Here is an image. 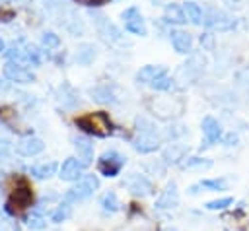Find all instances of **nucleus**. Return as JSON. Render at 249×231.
<instances>
[{"label": "nucleus", "instance_id": "obj_30", "mask_svg": "<svg viewBox=\"0 0 249 231\" xmlns=\"http://www.w3.org/2000/svg\"><path fill=\"white\" fill-rule=\"evenodd\" d=\"M154 89H160V91H165V89H169L171 87V78H167L165 74L163 76H160V78H156L152 83H150Z\"/></svg>", "mask_w": 249, "mask_h": 231}, {"label": "nucleus", "instance_id": "obj_15", "mask_svg": "<svg viewBox=\"0 0 249 231\" xmlns=\"http://www.w3.org/2000/svg\"><path fill=\"white\" fill-rule=\"evenodd\" d=\"M165 74V68L163 66H154V64H148V66H142L138 72H136V80L138 82H144V83H152L156 78L163 76Z\"/></svg>", "mask_w": 249, "mask_h": 231}, {"label": "nucleus", "instance_id": "obj_27", "mask_svg": "<svg viewBox=\"0 0 249 231\" xmlns=\"http://www.w3.org/2000/svg\"><path fill=\"white\" fill-rule=\"evenodd\" d=\"M41 43H43L47 49H56V47L60 45V37H58L56 33H53V31H47V33H43Z\"/></svg>", "mask_w": 249, "mask_h": 231}, {"label": "nucleus", "instance_id": "obj_33", "mask_svg": "<svg viewBox=\"0 0 249 231\" xmlns=\"http://www.w3.org/2000/svg\"><path fill=\"white\" fill-rule=\"evenodd\" d=\"M0 231H8V223L4 219H0Z\"/></svg>", "mask_w": 249, "mask_h": 231}, {"label": "nucleus", "instance_id": "obj_14", "mask_svg": "<svg viewBox=\"0 0 249 231\" xmlns=\"http://www.w3.org/2000/svg\"><path fill=\"white\" fill-rule=\"evenodd\" d=\"M179 204V192H177V184L175 182H169L165 186V190L160 194V198L156 200V208L158 210H171Z\"/></svg>", "mask_w": 249, "mask_h": 231}, {"label": "nucleus", "instance_id": "obj_22", "mask_svg": "<svg viewBox=\"0 0 249 231\" xmlns=\"http://www.w3.org/2000/svg\"><path fill=\"white\" fill-rule=\"evenodd\" d=\"M93 58H95V47H93V45H82V47L78 49V52H76L78 64L88 66V64L93 62Z\"/></svg>", "mask_w": 249, "mask_h": 231}, {"label": "nucleus", "instance_id": "obj_29", "mask_svg": "<svg viewBox=\"0 0 249 231\" xmlns=\"http://www.w3.org/2000/svg\"><path fill=\"white\" fill-rule=\"evenodd\" d=\"M14 200H16V204H18V208H25V206H29L31 194H29L25 188H21V190H16V194H14Z\"/></svg>", "mask_w": 249, "mask_h": 231}, {"label": "nucleus", "instance_id": "obj_24", "mask_svg": "<svg viewBox=\"0 0 249 231\" xmlns=\"http://www.w3.org/2000/svg\"><path fill=\"white\" fill-rule=\"evenodd\" d=\"M70 214H72V208H70V204L68 202H62L54 212H53V221L54 223H62V221H66L68 217H70Z\"/></svg>", "mask_w": 249, "mask_h": 231}, {"label": "nucleus", "instance_id": "obj_23", "mask_svg": "<svg viewBox=\"0 0 249 231\" xmlns=\"http://www.w3.org/2000/svg\"><path fill=\"white\" fill-rule=\"evenodd\" d=\"M58 95H60V97H58V101L62 103V107L72 109V107H76V105H78V95L74 93V89H72V87L68 89V95L64 93V87H60V89H58Z\"/></svg>", "mask_w": 249, "mask_h": 231}, {"label": "nucleus", "instance_id": "obj_12", "mask_svg": "<svg viewBox=\"0 0 249 231\" xmlns=\"http://www.w3.org/2000/svg\"><path fill=\"white\" fill-rule=\"evenodd\" d=\"M169 39H171V45H173L175 52L189 54L193 50V37H191V33H187L183 29H173L171 35H169Z\"/></svg>", "mask_w": 249, "mask_h": 231}, {"label": "nucleus", "instance_id": "obj_8", "mask_svg": "<svg viewBox=\"0 0 249 231\" xmlns=\"http://www.w3.org/2000/svg\"><path fill=\"white\" fill-rule=\"evenodd\" d=\"M4 76L10 80V82H16V83H31L35 80V76L21 64L18 62H6L4 64Z\"/></svg>", "mask_w": 249, "mask_h": 231}, {"label": "nucleus", "instance_id": "obj_7", "mask_svg": "<svg viewBox=\"0 0 249 231\" xmlns=\"http://www.w3.org/2000/svg\"><path fill=\"white\" fill-rule=\"evenodd\" d=\"M124 186H126L134 196H148V194L154 192L152 182H150L144 175H138V173H130V175L124 179Z\"/></svg>", "mask_w": 249, "mask_h": 231}, {"label": "nucleus", "instance_id": "obj_26", "mask_svg": "<svg viewBox=\"0 0 249 231\" xmlns=\"http://www.w3.org/2000/svg\"><path fill=\"white\" fill-rule=\"evenodd\" d=\"M231 204H233V198L226 196V198H218V200L208 202V204H206V210H212V212H216V210H226V208L231 206Z\"/></svg>", "mask_w": 249, "mask_h": 231}, {"label": "nucleus", "instance_id": "obj_28", "mask_svg": "<svg viewBox=\"0 0 249 231\" xmlns=\"http://www.w3.org/2000/svg\"><path fill=\"white\" fill-rule=\"evenodd\" d=\"M212 165V161L210 159H204V157H191V159H187V163H185V167L187 169H195V167H198V169H206V167H210Z\"/></svg>", "mask_w": 249, "mask_h": 231}, {"label": "nucleus", "instance_id": "obj_4", "mask_svg": "<svg viewBox=\"0 0 249 231\" xmlns=\"http://www.w3.org/2000/svg\"><path fill=\"white\" fill-rule=\"evenodd\" d=\"M124 163H126L124 155H121V153L115 151V149H109V151H105V153L99 157L97 169H99V173L105 175V177H117V175L121 173V169L124 167Z\"/></svg>", "mask_w": 249, "mask_h": 231}, {"label": "nucleus", "instance_id": "obj_2", "mask_svg": "<svg viewBox=\"0 0 249 231\" xmlns=\"http://www.w3.org/2000/svg\"><path fill=\"white\" fill-rule=\"evenodd\" d=\"M97 186H99V179L95 175H86V177L78 179L76 184L70 190H66V194L62 198L68 204H72V202H84L89 196H93V192L97 190Z\"/></svg>", "mask_w": 249, "mask_h": 231}, {"label": "nucleus", "instance_id": "obj_25", "mask_svg": "<svg viewBox=\"0 0 249 231\" xmlns=\"http://www.w3.org/2000/svg\"><path fill=\"white\" fill-rule=\"evenodd\" d=\"M25 225L29 227V229H35V231H41V229H45L47 227V221H45V217L39 214V212H33L29 217H27V221H25Z\"/></svg>", "mask_w": 249, "mask_h": 231}, {"label": "nucleus", "instance_id": "obj_9", "mask_svg": "<svg viewBox=\"0 0 249 231\" xmlns=\"http://www.w3.org/2000/svg\"><path fill=\"white\" fill-rule=\"evenodd\" d=\"M45 149V144L41 138L37 136H27V138H21L18 144H16V151L23 157H33V155H39L41 151Z\"/></svg>", "mask_w": 249, "mask_h": 231}, {"label": "nucleus", "instance_id": "obj_16", "mask_svg": "<svg viewBox=\"0 0 249 231\" xmlns=\"http://www.w3.org/2000/svg\"><path fill=\"white\" fill-rule=\"evenodd\" d=\"M198 188H206V190L218 192V190H226V188H228V182H226V179H204V181L193 184V186L189 188V194H196Z\"/></svg>", "mask_w": 249, "mask_h": 231}, {"label": "nucleus", "instance_id": "obj_19", "mask_svg": "<svg viewBox=\"0 0 249 231\" xmlns=\"http://www.w3.org/2000/svg\"><path fill=\"white\" fill-rule=\"evenodd\" d=\"M56 171V163L54 161H49V163H41V165H33L29 169V173L35 177V179H49L53 177Z\"/></svg>", "mask_w": 249, "mask_h": 231}, {"label": "nucleus", "instance_id": "obj_32", "mask_svg": "<svg viewBox=\"0 0 249 231\" xmlns=\"http://www.w3.org/2000/svg\"><path fill=\"white\" fill-rule=\"evenodd\" d=\"M235 142H237V136L235 134H228L226 136V146H233Z\"/></svg>", "mask_w": 249, "mask_h": 231}, {"label": "nucleus", "instance_id": "obj_5", "mask_svg": "<svg viewBox=\"0 0 249 231\" xmlns=\"http://www.w3.org/2000/svg\"><path fill=\"white\" fill-rule=\"evenodd\" d=\"M76 124H78L82 130H86V132H89V134H95V136H105V134L109 132V128H111L109 120H107L105 115H101V113L86 115V116L78 118Z\"/></svg>", "mask_w": 249, "mask_h": 231}, {"label": "nucleus", "instance_id": "obj_17", "mask_svg": "<svg viewBox=\"0 0 249 231\" xmlns=\"http://www.w3.org/2000/svg\"><path fill=\"white\" fill-rule=\"evenodd\" d=\"M185 153H187V146L185 144H171V146H167L163 149L161 157H163L165 163H179L185 157Z\"/></svg>", "mask_w": 249, "mask_h": 231}, {"label": "nucleus", "instance_id": "obj_20", "mask_svg": "<svg viewBox=\"0 0 249 231\" xmlns=\"http://www.w3.org/2000/svg\"><path fill=\"white\" fill-rule=\"evenodd\" d=\"M99 206H101L105 212H109V214H115V212L121 210V202H119V198H117V194H115L113 190H109V192H105V194L101 196Z\"/></svg>", "mask_w": 249, "mask_h": 231}, {"label": "nucleus", "instance_id": "obj_3", "mask_svg": "<svg viewBox=\"0 0 249 231\" xmlns=\"http://www.w3.org/2000/svg\"><path fill=\"white\" fill-rule=\"evenodd\" d=\"M202 23L208 29H216V31H230L237 25V21L230 14H226L218 8H208V12L202 14Z\"/></svg>", "mask_w": 249, "mask_h": 231}, {"label": "nucleus", "instance_id": "obj_6", "mask_svg": "<svg viewBox=\"0 0 249 231\" xmlns=\"http://www.w3.org/2000/svg\"><path fill=\"white\" fill-rule=\"evenodd\" d=\"M121 16H123V21H124V29H126L128 33L140 35V37H144V35L148 33V31H146V25H144V19H142V14H140V10H138L136 6L126 8Z\"/></svg>", "mask_w": 249, "mask_h": 231}, {"label": "nucleus", "instance_id": "obj_31", "mask_svg": "<svg viewBox=\"0 0 249 231\" xmlns=\"http://www.w3.org/2000/svg\"><path fill=\"white\" fill-rule=\"evenodd\" d=\"M228 8H233V10H237V8H243V4L247 2V0H222Z\"/></svg>", "mask_w": 249, "mask_h": 231}, {"label": "nucleus", "instance_id": "obj_1", "mask_svg": "<svg viewBox=\"0 0 249 231\" xmlns=\"http://www.w3.org/2000/svg\"><path fill=\"white\" fill-rule=\"evenodd\" d=\"M136 124H140V126H138V136L132 140V148L136 151H140V153L156 151L160 148V144H161V136L158 134L156 126L146 122L144 118H138Z\"/></svg>", "mask_w": 249, "mask_h": 231}, {"label": "nucleus", "instance_id": "obj_10", "mask_svg": "<svg viewBox=\"0 0 249 231\" xmlns=\"http://www.w3.org/2000/svg\"><path fill=\"white\" fill-rule=\"evenodd\" d=\"M202 134H204V146H212L222 138V126L214 116H204L202 118Z\"/></svg>", "mask_w": 249, "mask_h": 231}, {"label": "nucleus", "instance_id": "obj_11", "mask_svg": "<svg viewBox=\"0 0 249 231\" xmlns=\"http://www.w3.org/2000/svg\"><path fill=\"white\" fill-rule=\"evenodd\" d=\"M72 146H74V149H76V153H78L80 163H82L84 167L89 165L91 159H93V144H91L86 136H74V138H72Z\"/></svg>", "mask_w": 249, "mask_h": 231}, {"label": "nucleus", "instance_id": "obj_21", "mask_svg": "<svg viewBox=\"0 0 249 231\" xmlns=\"http://www.w3.org/2000/svg\"><path fill=\"white\" fill-rule=\"evenodd\" d=\"M183 12H185V16H187V19H189L191 23H195V25H200V23H202V10H200L198 4H195V2H185V4H183Z\"/></svg>", "mask_w": 249, "mask_h": 231}, {"label": "nucleus", "instance_id": "obj_18", "mask_svg": "<svg viewBox=\"0 0 249 231\" xmlns=\"http://www.w3.org/2000/svg\"><path fill=\"white\" fill-rule=\"evenodd\" d=\"M165 21H167V23H177V25H181V23L187 21V16H185L183 8H179L177 4H167V6H165Z\"/></svg>", "mask_w": 249, "mask_h": 231}, {"label": "nucleus", "instance_id": "obj_34", "mask_svg": "<svg viewBox=\"0 0 249 231\" xmlns=\"http://www.w3.org/2000/svg\"><path fill=\"white\" fill-rule=\"evenodd\" d=\"M0 50H4V41L0 39Z\"/></svg>", "mask_w": 249, "mask_h": 231}, {"label": "nucleus", "instance_id": "obj_13", "mask_svg": "<svg viewBox=\"0 0 249 231\" xmlns=\"http://www.w3.org/2000/svg\"><path fill=\"white\" fill-rule=\"evenodd\" d=\"M82 169H84V165L76 157H68L60 165L58 177H60V181H78V179H82Z\"/></svg>", "mask_w": 249, "mask_h": 231}]
</instances>
